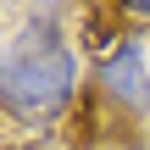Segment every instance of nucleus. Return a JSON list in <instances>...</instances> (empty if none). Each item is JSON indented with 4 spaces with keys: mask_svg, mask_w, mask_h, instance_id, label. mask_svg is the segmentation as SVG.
<instances>
[{
    "mask_svg": "<svg viewBox=\"0 0 150 150\" xmlns=\"http://www.w3.org/2000/svg\"><path fill=\"white\" fill-rule=\"evenodd\" d=\"M61 22V6H28L17 11V28L0 33V117L11 128L45 134L78 100L83 56Z\"/></svg>",
    "mask_w": 150,
    "mask_h": 150,
    "instance_id": "nucleus-1",
    "label": "nucleus"
},
{
    "mask_svg": "<svg viewBox=\"0 0 150 150\" xmlns=\"http://www.w3.org/2000/svg\"><path fill=\"white\" fill-rule=\"evenodd\" d=\"M117 17H122V22H150V0H139V6H122Z\"/></svg>",
    "mask_w": 150,
    "mask_h": 150,
    "instance_id": "nucleus-3",
    "label": "nucleus"
},
{
    "mask_svg": "<svg viewBox=\"0 0 150 150\" xmlns=\"http://www.w3.org/2000/svg\"><path fill=\"white\" fill-rule=\"evenodd\" d=\"M95 95L117 111V117H150V45L145 33H117L106 45V56L95 61Z\"/></svg>",
    "mask_w": 150,
    "mask_h": 150,
    "instance_id": "nucleus-2",
    "label": "nucleus"
}]
</instances>
